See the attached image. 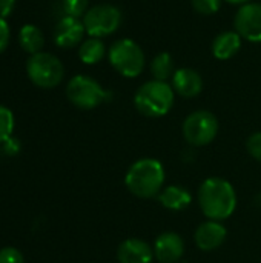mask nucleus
<instances>
[{
	"instance_id": "obj_27",
	"label": "nucleus",
	"mask_w": 261,
	"mask_h": 263,
	"mask_svg": "<svg viewBox=\"0 0 261 263\" xmlns=\"http://www.w3.org/2000/svg\"><path fill=\"white\" fill-rule=\"evenodd\" d=\"M228 3H232V5H246L249 3L251 0H226Z\"/></svg>"
},
{
	"instance_id": "obj_1",
	"label": "nucleus",
	"mask_w": 261,
	"mask_h": 263,
	"mask_svg": "<svg viewBox=\"0 0 261 263\" xmlns=\"http://www.w3.org/2000/svg\"><path fill=\"white\" fill-rule=\"evenodd\" d=\"M198 205L208 220H226L237 208L235 190L222 177H209L200 185Z\"/></svg>"
},
{
	"instance_id": "obj_19",
	"label": "nucleus",
	"mask_w": 261,
	"mask_h": 263,
	"mask_svg": "<svg viewBox=\"0 0 261 263\" xmlns=\"http://www.w3.org/2000/svg\"><path fill=\"white\" fill-rule=\"evenodd\" d=\"M151 72L155 80L166 82L169 77L174 76V59L169 52L157 54L151 62Z\"/></svg>"
},
{
	"instance_id": "obj_14",
	"label": "nucleus",
	"mask_w": 261,
	"mask_h": 263,
	"mask_svg": "<svg viewBox=\"0 0 261 263\" xmlns=\"http://www.w3.org/2000/svg\"><path fill=\"white\" fill-rule=\"evenodd\" d=\"M172 88L178 96L192 99L202 92L203 79L192 68H180L172 76Z\"/></svg>"
},
{
	"instance_id": "obj_12",
	"label": "nucleus",
	"mask_w": 261,
	"mask_h": 263,
	"mask_svg": "<svg viewBox=\"0 0 261 263\" xmlns=\"http://www.w3.org/2000/svg\"><path fill=\"white\" fill-rule=\"evenodd\" d=\"M226 236H228V231L220 222L208 220L195 230L194 242L198 247V250L209 253V251L220 248L225 243Z\"/></svg>"
},
{
	"instance_id": "obj_11",
	"label": "nucleus",
	"mask_w": 261,
	"mask_h": 263,
	"mask_svg": "<svg viewBox=\"0 0 261 263\" xmlns=\"http://www.w3.org/2000/svg\"><path fill=\"white\" fill-rule=\"evenodd\" d=\"M85 32H86V29H85L83 22H80V18L65 15L63 18H60V22L55 26L54 42L57 46H60L63 49L74 48L82 42Z\"/></svg>"
},
{
	"instance_id": "obj_5",
	"label": "nucleus",
	"mask_w": 261,
	"mask_h": 263,
	"mask_svg": "<svg viewBox=\"0 0 261 263\" xmlns=\"http://www.w3.org/2000/svg\"><path fill=\"white\" fill-rule=\"evenodd\" d=\"M109 62L118 74L134 79L145 68V54L134 40L120 39L109 48Z\"/></svg>"
},
{
	"instance_id": "obj_26",
	"label": "nucleus",
	"mask_w": 261,
	"mask_h": 263,
	"mask_svg": "<svg viewBox=\"0 0 261 263\" xmlns=\"http://www.w3.org/2000/svg\"><path fill=\"white\" fill-rule=\"evenodd\" d=\"M15 8V0H0V17L6 18L8 15L12 14Z\"/></svg>"
},
{
	"instance_id": "obj_21",
	"label": "nucleus",
	"mask_w": 261,
	"mask_h": 263,
	"mask_svg": "<svg viewBox=\"0 0 261 263\" xmlns=\"http://www.w3.org/2000/svg\"><path fill=\"white\" fill-rule=\"evenodd\" d=\"M63 11L69 17L80 18L88 12V0H63Z\"/></svg>"
},
{
	"instance_id": "obj_10",
	"label": "nucleus",
	"mask_w": 261,
	"mask_h": 263,
	"mask_svg": "<svg viewBox=\"0 0 261 263\" xmlns=\"http://www.w3.org/2000/svg\"><path fill=\"white\" fill-rule=\"evenodd\" d=\"M185 254V242L180 234L166 231L154 242V256L160 263H177Z\"/></svg>"
},
{
	"instance_id": "obj_17",
	"label": "nucleus",
	"mask_w": 261,
	"mask_h": 263,
	"mask_svg": "<svg viewBox=\"0 0 261 263\" xmlns=\"http://www.w3.org/2000/svg\"><path fill=\"white\" fill-rule=\"evenodd\" d=\"M18 42L20 46L32 55L42 52L45 46V35L35 25H23L18 31Z\"/></svg>"
},
{
	"instance_id": "obj_23",
	"label": "nucleus",
	"mask_w": 261,
	"mask_h": 263,
	"mask_svg": "<svg viewBox=\"0 0 261 263\" xmlns=\"http://www.w3.org/2000/svg\"><path fill=\"white\" fill-rule=\"evenodd\" d=\"M246 148L248 153L261 163V133H254L252 136H249L246 142Z\"/></svg>"
},
{
	"instance_id": "obj_8",
	"label": "nucleus",
	"mask_w": 261,
	"mask_h": 263,
	"mask_svg": "<svg viewBox=\"0 0 261 263\" xmlns=\"http://www.w3.org/2000/svg\"><path fill=\"white\" fill-rule=\"evenodd\" d=\"M122 11L114 5H97L88 9L83 15V25L91 37H105L115 32L122 25Z\"/></svg>"
},
{
	"instance_id": "obj_6",
	"label": "nucleus",
	"mask_w": 261,
	"mask_h": 263,
	"mask_svg": "<svg viewBox=\"0 0 261 263\" xmlns=\"http://www.w3.org/2000/svg\"><path fill=\"white\" fill-rule=\"evenodd\" d=\"M66 97L80 109H94L111 97L100 83L88 76H75L66 85Z\"/></svg>"
},
{
	"instance_id": "obj_18",
	"label": "nucleus",
	"mask_w": 261,
	"mask_h": 263,
	"mask_svg": "<svg viewBox=\"0 0 261 263\" xmlns=\"http://www.w3.org/2000/svg\"><path fill=\"white\" fill-rule=\"evenodd\" d=\"M78 57L85 65H95L105 57V45L100 39L91 37L78 48Z\"/></svg>"
},
{
	"instance_id": "obj_25",
	"label": "nucleus",
	"mask_w": 261,
	"mask_h": 263,
	"mask_svg": "<svg viewBox=\"0 0 261 263\" xmlns=\"http://www.w3.org/2000/svg\"><path fill=\"white\" fill-rule=\"evenodd\" d=\"M9 35H11L9 25H8V22H6V18H2V17H0V54L8 48Z\"/></svg>"
},
{
	"instance_id": "obj_9",
	"label": "nucleus",
	"mask_w": 261,
	"mask_h": 263,
	"mask_svg": "<svg viewBox=\"0 0 261 263\" xmlns=\"http://www.w3.org/2000/svg\"><path fill=\"white\" fill-rule=\"evenodd\" d=\"M235 31L246 40L260 43L261 42V3L243 5L234 18Z\"/></svg>"
},
{
	"instance_id": "obj_2",
	"label": "nucleus",
	"mask_w": 261,
	"mask_h": 263,
	"mask_svg": "<svg viewBox=\"0 0 261 263\" xmlns=\"http://www.w3.org/2000/svg\"><path fill=\"white\" fill-rule=\"evenodd\" d=\"M165 183V168L157 159H140L134 162L126 176L125 185L138 199H151L162 193Z\"/></svg>"
},
{
	"instance_id": "obj_13",
	"label": "nucleus",
	"mask_w": 261,
	"mask_h": 263,
	"mask_svg": "<svg viewBox=\"0 0 261 263\" xmlns=\"http://www.w3.org/2000/svg\"><path fill=\"white\" fill-rule=\"evenodd\" d=\"M154 248L142 239H126L117 248L118 263H151Z\"/></svg>"
},
{
	"instance_id": "obj_16",
	"label": "nucleus",
	"mask_w": 261,
	"mask_h": 263,
	"mask_svg": "<svg viewBox=\"0 0 261 263\" xmlns=\"http://www.w3.org/2000/svg\"><path fill=\"white\" fill-rule=\"evenodd\" d=\"M158 200L166 210L182 211L191 205L192 196L186 188H183L180 185H171V186H166L162 190V193L158 194Z\"/></svg>"
},
{
	"instance_id": "obj_7",
	"label": "nucleus",
	"mask_w": 261,
	"mask_h": 263,
	"mask_svg": "<svg viewBox=\"0 0 261 263\" xmlns=\"http://www.w3.org/2000/svg\"><path fill=\"white\" fill-rule=\"evenodd\" d=\"M185 140L192 146H206L218 134L217 117L206 109H198L189 114L182 126Z\"/></svg>"
},
{
	"instance_id": "obj_15",
	"label": "nucleus",
	"mask_w": 261,
	"mask_h": 263,
	"mask_svg": "<svg viewBox=\"0 0 261 263\" xmlns=\"http://www.w3.org/2000/svg\"><path fill=\"white\" fill-rule=\"evenodd\" d=\"M242 48V35L237 31H225L212 42V54L218 60H229Z\"/></svg>"
},
{
	"instance_id": "obj_22",
	"label": "nucleus",
	"mask_w": 261,
	"mask_h": 263,
	"mask_svg": "<svg viewBox=\"0 0 261 263\" xmlns=\"http://www.w3.org/2000/svg\"><path fill=\"white\" fill-rule=\"evenodd\" d=\"M192 6L197 12L205 14V15H211L220 9L222 0H192Z\"/></svg>"
},
{
	"instance_id": "obj_3",
	"label": "nucleus",
	"mask_w": 261,
	"mask_h": 263,
	"mask_svg": "<svg viewBox=\"0 0 261 263\" xmlns=\"http://www.w3.org/2000/svg\"><path fill=\"white\" fill-rule=\"evenodd\" d=\"M134 105L146 117H163L174 106V88L160 80L146 82L137 89Z\"/></svg>"
},
{
	"instance_id": "obj_4",
	"label": "nucleus",
	"mask_w": 261,
	"mask_h": 263,
	"mask_svg": "<svg viewBox=\"0 0 261 263\" xmlns=\"http://www.w3.org/2000/svg\"><path fill=\"white\" fill-rule=\"evenodd\" d=\"M26 74L29 80L43 89H51L60 85L65 76V68L58 57L51 52H37L29 55L26 62Z\"/></svg>"
},
{
	"instance_id": "obj_24",
	"label": "nucleus",
	"mask_w": 261,
	"mask_h": 263,
	"mask_svg": "<svg viewBox=\"0 0 261 263\" xmlns=\"http://www.w3.org/2000/svg\"><path fill=\"white\" fill-rule=\"evenodd\" d=\"M23 254L12 247L0 250V263H23Z\"/></svg>"
},
{
	"instance_id": "obj_20",
	"label": "nucleus",
	"mask_w": 261,
	"mask_h": 263,
	"mask_svg": "<svg viewBox=\"0 0 261 263\" xmlns=\"http://www.w3.org/2000/svg\"><path fill=\"white\" fill-rule=\"evenodd\" d=\"M14 131V116L11 109L0 105V143H5L11 139Z\"/></svg>"
}]
</instances>
